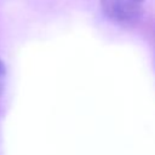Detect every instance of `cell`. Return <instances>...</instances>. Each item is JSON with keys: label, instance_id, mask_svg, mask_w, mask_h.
I'll return each instance as SVG.
<instances>
[{"label": "cell", "instance_id": "obj_1", "mask_svg": "<svg viewBox=\"0 0 155 155\" xmlns=\"http://www.w3.org/2000/svg\"><path fill=\"white\" fill-rule=\"evenodd\" d=\"M103 13L119 25H130L138 21L145 0H99Z\"/></svg>", "mask_w": 155, "mask_h": 155}, {"label": "cell", "instance_id": "obj_2", "mask_svg": "<svg viewBox=\"0 0 155 155\" xmlns=\"http://www.w3.org/2000/svg\"><path fill=\"white\" fill-rule=\"evenodd\" d=\"M5 75H6V69H5L4 62L0 59V97H1V93H2V88H4Z\"/></svg>", "mask_w": 155, "mask_h": 155}]
</instances>
